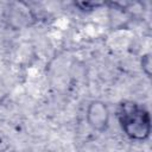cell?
Returning a JSON list of instances; mask_svg holds the SVG:
<instances>
[{
  "mask_svg": "<svg viewBox=\"0 0 152 152\" xmlns=\"http://www.w3.org/2000/svg\"><path fill=\"white\" fill-rule=\"evenodd\" d=\"M118 120L124 133L132 140L142 141L150 137L151 118L148 110L133 101H125L119 104Z\"/></svg>",
  "mask_w": 152,
  "mask_h": 152,
  "instance_id": "6da1fadb",
  "label": "cell"
},
{
  "mask_svg": "<svg viewBox=\"0 0 152 152\" xmlns=\"http://www.w3.org/2000/svg\"><path fill=\"white\" fill-rule=\"evenodd\" d=\"M86 118L90 128L101 133L104 132L109 126L110 113L104 102L100 100H93L87 107Z\"/></svg>",
  "mask_w": 152,
  "mask_h": 152,
  "instance_id": "7a4b0ae2",
  "label": "cell"
},
{
  "mask_svg": "<svg viewBox=\"0 0 152 152\" xmlns=\"http://www.w3.org/2000/svg\"><path fill=\"white\" fill-rule=\"evenodd\" d=\"M141 65H142V70L145 71V74H146L147 76H150V65H151V61H150V55H148V53L142 57Z\"/></svg>",
  "mask_w": 152,
  "mask_h": 152,
  "instance_id": "3957f363",
  "label": "cell"
}]
</instances>
